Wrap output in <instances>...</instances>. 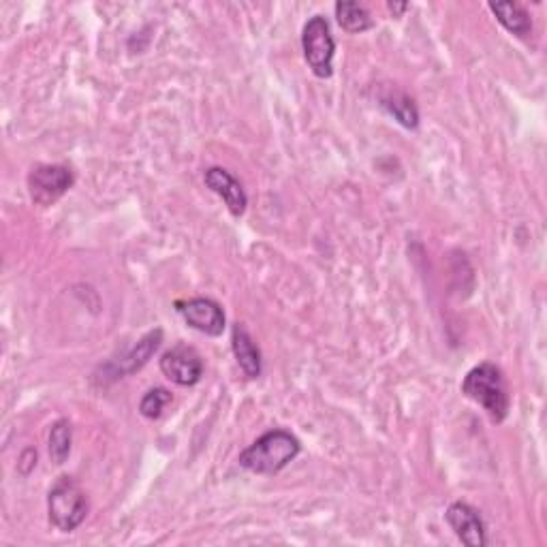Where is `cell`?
Here are the masks:
<instances>
[{"label": "cell", "instance_id": "cell-3", "mask_svg": "<svg viewBox=\"0 0 547 547\" xmlns=\"http://www.w3.org/2000/svg\"><path fill=\"white\" fill-rule=\"evenodd\" d=\"M48 513L50 522L60 533H73L88 515V500L86 494L77 483L62 475L50 490L48 496Z\"/></svg>", "mask_w": 547, "mask_h": 547}, {"label": "cell", "instance_id": "cell-17", "mask_svg": "<svg viewBox=\"0 0 547 547\" xmlns=\"http://www.w3.org/2000/svg\"><path fill=\"white\" fill-rule=\"evenodd\" d=\"M389 9H392L396 15H400V13H404L406 9H409V5H398V3H389Z\"/></svg>", "mask_w": 547, "mask_h": 547}, {"label": "cell", "instance_id": "cell-5", "mask_svg": "<svg viewBox=\"0 0 547 547\" xmlns=\"http://www.w3.org/2000/svg\"><path fill=\"white\" fill-rule=\"evenodd\" d=\"M73 182V171L65 165H37L28 174V193L37 206L50 208L71 189Z\"/></svg>", "mask_w": 547, "mask_h": 547}, {"label": "cell", "instance_id": "cell-6", "mask_svg": "<svg viewBox=\"0 0 547 547\" xmlns=\"http://www.w3.org/2000/svg\"><path fill=\"white\" fill-rule=\"evenodd\" d=\"M159 366L165 377L180 387H193L203 377V357L197 349L182 342L163 353Z\"/></svg>", "mask_w": 547, "mask_h": 547}, {"label": "cell", "instance_id": "cell-8", "mask_svg": "<svg viewBox=\"0 0 547 547\" xmlns=\"http://www.w3.org/2000/svg\"><path fill=\"white\" fill-rule=\"evenodd\" d=\"M445 520L451 526L456 537L471 547H483L488 543L486 537V522L479 515V511L475 507H471L468 503H453L449 505Z\"/></svg>", "mask_w": 547, "mask_h": 547}, {"label": "cell", "instance_id": "cell-16", "mask_svg": "<svg viewBox=\"0 0 547 547\" xmlns=\"http://www.w3.org/2000/svg\"><path fill=\"white\" fill-rule=\"evenodd\" d=\"M169 402H171V394L165 387L148 389L142 402H139V413H142L146 419H159Z\"/></svg>", "mask_w": 547, "mask_h": 547}, {"label": "cell", "instance_id": "cell-1", "mask_svg": "<svg viewBox=\"0 0 547 547\" xmlns=\"http://www.w3.org/2000/svg\"><path fill=\"white\" fill-rule=\"evenodd\" d=\"M302 445L287 430H270L240 453V466L257 475H276L300 456Z\"/></svg>", "mask_w": 547, "mask_h": 547}, {"label": "cell", "instance_id": "cell-12", "mask_svg": "<svg viewBox=\"0 0 547 547\" xmlns=\"http://www.w3.org/2000/svg\"><path fill=\"white\" fill-rule=\"evenodd\" d=\"M490 11L511 35L528 37L533 33V20L520 3H490Z\"/></svg>", "mask_w": 547, "mask_h": 547}, {"label": "cell", "instance_id": "cell-14", "mask_svg": "<svg viewBox=\"0 0 547 547\" xmlns=\"http://www.w3.org/2000/svg\"><path fill=\"white\" fill-rule=\"evenodd\" d=\"M336 20L342 30L355 35V33H366L374 26V20L370 18V13L364 5L351 3V0H345V3H336Z\"/></svg>", "mask_w": 547, "mask_h": 547}, {"label": "cell", "instance_id": "cell-7", "mask_svg": "<svg viewBox=\"0 0 547 547\" xmlns=\"http://www.w3.org/2000/svg\"><path fill=\"white\" fill-rule=\"evenodd\" d=\"M176 310L191 325L193 330L206 336H221L225 332V312L210 298H193L186 302H176Z\"/></svg>", "mask_w": 547, "mask_h": 547}, {"label": "cell", "instance_id": "cell-13", "mask_svg": "<svg viewBox=\"0 0 547 547\" xmlns=\"http://www.w3.org/2000/svg\"><path fill=\"white\" fill-rule=\"evenodd\" d=\"M381 105L385 112L398 120L404 129H417L419 127V112L417 105L409 95H404L400 90H389L387 95L381 97Z\"/></svg>", "mask_w": 547, "mask_h": 547}, {"label": "cell", "instance_id": "cell-2", "mask_svg": "<svg viewBox=\"0 0 547 547\" xmlns=\"http://www.w3.org/2000/svg\"><path fill=\"white\" fill-rule=\"evenodd\" d=\"M462 394L483 406L492 424H503L511 409V396L503 370L496 364H479L462 381Z\"/></svg>", "mask_w": 547, "mask_h": 547}, {"label": "cell", "instance_id": "cell-15", "mask_svg": "<svg viewBox=\"0 0 547 547\" xmlns=\"http://www.w3.org/2000/svg\"><path fill=\"white\" fill-rule=\"evenodd\" d=\"M73 428L69 419H58L50 430V458L54 464H65L71 456Z\"/></svg>", "mask_w": 547, "mask_h": 547}, {"label": "cell", "instance_id": "cell-10", "mask_svg": "<svg viewBox=\"0 0 547 547\" xmlns=\"http://www.w3.org/2000/svg\"><path fill=\"white\" fill-rule=\"evenodd\" d=\"M161 342H163V330H152L146 336L139 338L137 345L133 349H129L127 355H122L118 362L109 364L107 368H114L116 379H122V377H127V374L142 370L150 362V357L159 351Z\"/></svg>", "mask_w": 547, "mask_h": 547}, {"label": "cell", "instance_id": "cell-4", "mask_svg": "<svg viewBox=\"0 0 547 547\" xmlns=\"http://www.w3.org/2000/svg\"><path fill=\"white\" fill-rule=\"evenodd\" d=\"M302 50L310 71L321 80H330L334 75L336 41L332 37L330 22L323 15H315L306 22L302 33Z\"/></svg>", "mask_w": 547, "mask_h": 547}, {"label": "cell", "instance_id": "cell-11", "mask_svg": "<svg viewBox=\"0 0 547 547\" xmlns=\"http://www.w3.org/2000/svg\"><path fill=\"white\" fill-rule=\"evenodd\" d=\"M231 349L236 355V362L242 368L248 379H259L261 377V351L253 336L248 334L244 325L236 323L231 330Z\"/></svg>", "mask_w": 547, "mask_h": 547}, {"label": "cell", "instance_id": "cell-9", "mask_svg": "<svg viewBox=\"0 0 547 547\" xmlns=\"http://www.w3.org/2000/svg\"><path fill=\"white\" fill-rule=\"evenodd\" d=\"M203 180H206V186L216 193L218 197H221L225 201L227 210L233 214V216H242L246 212V206H248V197H246V191L244 186L233 178L227 169L223 167H210L206 171V176H203Z\"/></svg>", "mask_w": 547, "mask_h": 547}]
</instances>
